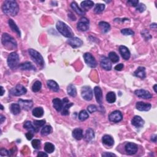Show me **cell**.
Listing matches in <instances>:
<instances>
[{
  "instance_id": "6da1fadb",
  "label": "cell",
  "mask_w": 157,
  "mask_h": 157,
  "mask_svg": "<svg viewBox=\"0 0 157 157\" xmlns=\"http://www.w3.org/2000/svg\"><path fill=\"white\" fill-rule=\"evenodd\" d=\"M2 11L4 14L11 17H14L18 14L19 7L15 1L7 0L3 4Z\"/></svg>"
},
{
  "instance_id": "7a4b0ae2",
  "label": "cell",
  "mask_w": 157,
  "mask_h": 157,
  "mask_svg": "<svg viewBox=\"0 0 157 157\" xmlns=\"http://www.w3.org/2000/svg\"><path fill=\"white\" fill-rule=\"evenodd\" d=\"M56 27L58 32L62 34L63 36L68 38H71L74 36V33L71 28L63 21H58L56 23Z\"/></svg>"
},
{
  "instance_id": "3957f363",
  "label": "cell",
  "mask_w": 157,
  "mask_h": 157,
  "mask_svg": "<svg viewBox=\"0 0 157 157\" xmlns=\"http://www.w3.org/2000/svg\"><path fill=\"white\" fill-rule=\"evenodd\" d=\"M1 42L3 46L5 47L8 50H12L17 46L16 41L14 38L7 33H3L1 38Z\"/></svg>"
},
{
  "instance_id": "277c9868",
  "label": "cell",
  "mask_w": 157,
  "mask_h": 157,
  "mask_svg": "<svg viewBox=\"0 0 157 157\" xmlns=\"http://www.w3.org/2000/svg\"><path fill=\"white\" fill-rule=\"evenodd\" d=\"M28 53L31 56L32 59L38 64L39 66L43 67L44 66V60L42 57V56L39 53V52L35 50L30 49L28 50Z\"/></svg>"
},
{
  "instance_id": "5b68a950",
  "label": "cell",
  "mask_w": 157,
  "mask_h": 157,
  "mask_svg": "<svg viewBox=\"0 0 157 157\" xmlns=\"http://www.w3.org/2000/svg\"><path fill=\"white\" fill-rule=\"evenodd\" d=\"M19 56L16 52H12L9 54L7 58V64L8 66L11 69H15L19 65Z\"/></svg>"
},
{
  "instance_id": "8992f818",
  "label": "cell",
  "mask_w": 157,
  "mask_h": 157,
  "mask_svg": "<svg viewBox=\"0 0 157 157\" xmlns=\"http://www.w3.org/2000/svg\"><path fill=\"white\" fill-rule=\"evenodd\" d=\"M82 97L86 101H91L93 98V91L89 86H84L81 89Z\"/></svg>"
},
{
  "instance_id": "52a82bcc",
  "label": "cell",
  "mask_w": 157,
  "mask_h": 157,
  "mask_svg": "<svg viewBox=\"0 0 157 157\" xmlns=\"http://www.w3.org/2000/svg\"><path fill=\"white\" fill-rule=\"evenodd\" d=\"M10 92L12 95L19 97V96L23 95L27 93V90L22 85L18 84L15 86V88H13L12 89H11Z\"/></svg>"
},
{
  "instance_id": "ba28073f",
  "label": "cell",
  "mask_w": 157,
  "mask_h": 157,
  "mask_svg": "<svg viewBox=\"0 0 157 157\" xmlns=\"http://www.w3.org/2000/svg\"><path fill=\"white\" fill-rule=\"evenodd\" d=\"M90 21L85 17H82L78 21L77 25V29L81 32H86L89 29Z\"/></svg>"
},
{
  "instance_id": "9c48e42d",
  "label": "cell",
  "mask_w": 157,
  "mask_h": 157,
  "mask_svg": "<svg viewBox=\"0 0 157 157\" xmlns=\"http://www.w3.org/2000/svg\"><path fill=\"white\" fill-rule=\"evenodd\" d=\"M85 62L90 68H95L97 66V63L94 56L90 53H85L84 55Z\"/></svg>"
},
{
  "instance_id": "30bf717a",
  "label": "cell",
  "mask_w": 157,
  "mask_h": 157,
  "mask_svg": "<svg viewBox=\"0 0 157 157\" xmlns=\"http://www.w3.org/2000/svg\"><path fill=\"white\" fill-rule=\"evenodd\" d=\"M109 119L114 123H118L123 119V115L120 111H115L111 113V114L109 115Z\"/></svg>"
},
{
  "instance_id": "8fae6325",
  "label": "cell",
  "mask_w": 157,
  "mask_h": 157,
  "mask_svg": "<svg viewBox=\"0 0 157 157\" xmlns=\"http://www.w3.org/2000/svg\"><path fill=\"white\" fill-rule=\"evenodd\" d=\"M125 149L126 153L129 155H134L136 154L138 150V146L137 144L133 142H128L126 144Z\"/></svg>"
},
{
  "instance_id": "7c38bea8",
  "label": "cell",
  "mask_w": 157,
  "mask_h": 157,
  "mask_svg": "<svg viewBox=\"0 0 157 157\" xmlns=\"http://www.w3.org/2000/svg\"><path fill=\"white\" fill-rule=\"evenodd\" d=\"M67 43L69 46H71L72 48H78L82 46L83 42L81 39L76 38V37H72L71 38H68Z\"/></svg>"
},
{
  "instance_id": "4fadbf2b",
  "label": "cell",
  "mask_w": 157,
  "mask_h": 157,
  "mask_svg": "<svg viewBox=\"0 0 157 157\" xmlns=\"http://www.w3.org/2000/svg\"><path fill=\"white\" fill-rule=\"evenodd\" d=\"M134 94L136 95L138 97L142 99H150L152 98V95L149 91L146 90H136L134 91Z\"/></svg>"
},
{
  "instance_id": "5bb4252c",
  "label": "cell",
  "mask_w": 157,
  "mask_h": 157,
  "mask_svg": "<svg viewBox=\"0 0 157 157\" xmlns=\"http://www.w3.org/2000/svg\"><path fill=\"white\" fill-rule=\"evenodd\" d=\"M18 102L20 107L25 111H28L31 109L33 106V103L32 100H23L20 99L19 100Z\"/></svg>"
},
{
  "instance_id": "9a60e30c",
  "label": "cell",
  "mask_w": 157,
  "mask_h": 157,
  "mask_svg": "<svg viewBox=\"0 0 157 157\" xmlns=\"http://www.w3.org/2000/svg\"><path fill=\"white\" fill-rule=\"evenodd\" d=\"M100 65L103 69L106 71H110L112 69V64L109 59H108L106 56H102L100 61Z\"/></svg>"
},
{
  "instance_id": "2e32d148",
  "label": "cell",
  "mask_w": 157,
  "mask_h": 157,
  "mask_svg": "<svg viewBox=\"0 0 157 157\" xmlns=\"http://www.w3.org/2000/svg\"><path fill=\"white\" fill-rule=\"evenodd\" d=\"M144 120L140 116H134L132 120V125L136 128H141L144 125Z\"/></svg>"
},
{
  "instance_id": "e0dca14e",
  "label": "cell",
  "mask_w": 157,
  "mask_h": 157,
  "mask_svg": "<svg viewBox=\"0 0 157 157\" xmlns=\"http://www.w3.org/2000/svg\"><path fill=\"white\" fill-rule=\"evenodd\" d=\"M119 52L122 58L125 60H128L131 56V54L129 49L125 46H120L119 47Z\"/></svg>"
},
{
  "instance_id": "ac0fdd59",
  "label": "cell",
  "mask_w": 157,
  "mask_h": 157,
  "mask_svg": "<svg viewBox=\"0 0 157 157\" xmlns=\"http://www.w3.org/2000/svg\"><path fill=\"white\" fill-rule=\"evenodd\" d=\"M136 107L137 109L140 111H148L150 109L152 105L150 103L139 101L136 103Z\"/></svg>"
},
{
  "instance_id": "d6986e66",
  "label": "cell",
  "mask_w": 157,
  "mask_h": 157,
  "mask_svg": "<svg viewBox=\"0 0 157 157\" xmlns=\"http://www.w3.org/2000/svg\"><path fill=\"white\" fill-rule=\"evenodd\" d=\"M94 93L97 103L99 104H101L103 103V93L100 87H95L94 89Z\"/></svg>"
},
{
  "instance_id": "ffe728a7",
  "label": "cell",
  "mask_w": 157,
  "mask_h": 157,
  "mask_svg": "<svg viewBox=\"0 0 157 157\" xmlns=\"http://www.w3.org/2000/svg\"><path fill=\"white\" fill-rule=\"evenodd\" d=\"M19 68L21 70H25V71H34L36 70V68L34 65L30 62H27L25 63H21L19 66Z\"/></svg>"
},
{
  "instance_id": "44dd1931",
  "label": "cell",
  "mask_w": 157,
  "mask_h": 157,
  "mask_svg": "<svg viewBox=\"0 0 157 157\" xmlns=\"http://www.w3.org/2000/svg\"><path fill=\"white\" fill-rule=\"evenodd\" d=\"M94 6V3L92 1H90V0H87V1H82L81 4V6L82 9L85 11H88L90 9L92 8Z\"/></svg>"
},
{
  "instance_id": "7402d4cb",
  "label": "cell",
  "mask_w": 157,
  "mask_h": 157,
  "mask_svg": "<svg viewBox=\"0 0 157 157\" xmlns=\"http://www.w3.org/2000/svg\"><path fill=\"white\" fill-rule=\"evenodd\" d=\"M53 106L57 112H61L63 107V103L60 99L56 98L53 99Z\"/></svg>"
},
{
  "instance_id": "603a6c76",
  "label": "cell",
  "mask_w": 157,
  "mask_h": 157,
  "mask_svg": "<svg viewBox=\"0 0 157 157\" xmlns=\"http://www.w3.org/2000/svg\"><path fill=\"white\" fill-rule=\"evenodd\" d=\"M134 76L137 77L141 78L142 79L146 78V68L144 67H139L136 71L134 72Z\"/></svg>"
},
{
  "instance_id": "cb8c5ba5",
  "label": "cell",
  "mask_w": 157,
  "mask_h": 157,
  "mask_svg": "<svg viewBox=\"0 0 157 157\" xmlns=\"http://www.w3.org/2000/svg\"><path fill=\"white\" fill-rule=\"evenodd\" d=\"M102 142L107 146L112 147L114 144V140L110 135H104V136L102 138Z\"/></svg>"
},
{
  "instance_id": "d4e9b609",
  "label": "cell",
  "mask_w": 157,
  "mask_h": 157,
  "mask_svg": "<svg viewBox=\"0 0 157 157\" xmlns=\"http://www.w3.org/2000/svg\"><path fill=\"white\" fill-rule=\"evenodd\" d=\"M8 23H9V25L11 29L12 30V31L13 32L15 33L17 35H18L19 37H20L21 36V32L20 31V29L18 27H17V25L14 22V20H13L12 19H9Z\"/></svg>"
},
{
  "instance_id": "484cf974",
  "label": "cell",
  "mask_w": 157,
  "mask_h": 157,
  "mask_svg": "<svg viewBox=\"0 0 157 157\" xmlns=\"http://www.w3.org/2000/svg\"><path fill=\"white\" fill-rule=\"evenodd\" d=\"M47 85L48 88L50 89L51 90L55 91V92H57V91H58L60 90L58 84L53 80L47 81Z\"/></svg>"
},
{
  "instance_id": "4316f807",
  "label": "cell",
  "mask_w": 157,
  "mask_h": 157,
  "mask_svg": "<svg viewBox=\"0 0 157 157\" xmlns=\"http://www.w3.org/2000/svg\"><path fill=\"white\" fill-rule=\"evenodd\" d=\"M72 136L74 138L76 139V140H81L83 137H84L83 130L81 128L74 129L72 132Z\"/></svg>"
},
{
  "instance_id": "83f0119b",
  "label": "cell",
  "mask_w": 157,
  "mask_h": 157,
  "mask_svg": "<svg viewBox=\"0 0 157 157\" xmlns=\"http://www.w3.org/2000/svg\"><path fill=\"white\" fill-rule=\"evenodd\" d=\"M71 7L72 9V10L76 12V14H77L78 15H84L85 14V12L83 11L81 8L78 7V4L75 1L72 2V3L71 4Z\"/></svg>"
},
{
  "instance_id": "f1b7e54d",
  "label": "cell",
  "mask_w": 157,
  "mask_h": 157,
  "mask_svg": "<svg viewBox=\"0 0 157 157\" xmlns=\"http://www.w3.org/2000/svg\"><path fill=\"white\" fill-rule=\"evenodd\" d=\"M84 138L85 140L87 142H89V141H91L95 138L94 131L91 128L87 129Z\"/></svg>"
},
{
  "instance_id": "f546056e",
  "label": "cell",
  "mask_w": 157,
  "mask_h": 157,
  "mask_svg": "<svg viewBox=\"0 0 157 157\" xmlns=\"http://www.w3.org/2000/svg\"><path fill=\"white\" fill-rule=\"evenodd\" d=\"M99 27L103 33H106L108 32H109V30L111 29V26L109 23L103 21H100L99 23Z\"/></svg>"
},
{
  "instance_id": "4dcf8cb0",
  "label": "cell",
  "mask_w": 157,
  "mask_h": 157,
  "mask_svg": "<svg viewBox=\"0 0 157 157\" xmlns=\"http://www.w3.org/2000/svg\"><path fill=\"white\" fill-rule=\"evenodd\" d=\"M10 110L11 112L14 115H17L19 114L21 111V107L19 104L13 103L10 106Z\"/></svg>"
},
{
  "instance_id": "1f68e13d",
  "label": "cell",
  "mask_w": 157,
  "mask_h": 157,
  "mask_svg": "<svg viewBox=\"0 0 157 157\" xmlns=\"http://www.w3.org/2000/svg\"><path fill=\"white\" fill-rule=\"evenodd\" d=\"M44 109L41 107L34 108L32 112L33 115L37 118H40L42 117L44 115Z\"/></svg>"
},
{
  "instance_id": "d6a6232c",
  "label": "cell",
  "mask_w": 157,
  "mask_h": 157,
  "mask_svg": "<svg viewBox=\"0 0 157 157\" xmlns=\"http://www.w3.org/2000/svg\"><path fill=\"white\" fill-rule=\"evenodd\" d=\"M68 93L69 96H71L72 97H76L77 95V90L76 87L73 84L69 85L67 89Z\"/></svg>"
},
{
  "instance_id": "836d02e7",
  "label": "cell",
  "mask_w": 157,
  "mask_h": 157,
  "mask_svg": "<svg viewBox=\"0 0 157 157\" xmlns=\"http://www.w3.org/2000/svg\"><path fill=\"white\" fill-rule=\"evenodd\" d=\"M106 100L109 103H114L116 101V95L114 92L110 91L106 95Z\"/></svg>"
},
{
  "instance_id": "e575fe53",
  "label": "cell",
  "mask_w": 157,
  "mask_h": 157,
  "mask_svg": "<svg viewBox=\"0 0 157 157\" xmlns=\"http://www.w3.org/2000/svg\"><path fill=\"white\" fill-rule=\"evenodd\" d=\"M23 127L26 129L28 130L29 132H32L33 133L37 132V131H36L35 127H34V125H33L32 122L30 121H27L25 122L24 125H23Z\"/></svg>"
},
{
  "instance_id": "d590c367",
  "label": "cell",
  "mask_w": 157,
  "mask_h": 157,
  "mask_svg": "<svg viewBox=\"0 0 157 157\" xmlns=\"http://www.w3.org/2000/svg\"><path fill=\"white\" fill-rule=\"evenodd\" d=\"M44 150L48 154H52L55 150V146L50 142H46L44 145Z\"/></svg>"
},
{
  "instance_id": "8d00e7d4",
  "label": "cell",
  "mask_w": 157,
  "mask_h": 157,
  "mask_svg": "<svg viewBox=\"0 0 157 157\" xmlns=\"http://www.w3.org/2000/svg\"><path fill=\"white\" fill-rule=\"evenodd\" d=\"M73 105L72 103H66L63 104V107L62 111V115H69V109Z\"/></svg>"
},
{
  "instance_id": "74e56055",
  "label": "cell",
  "mask_w": 157,
  "mask_h": 157,
  "mask_svg": "<svg viewBox=\"0 0 157 157\" xmlns=\"http://www.w3.org/2000/svg\"><path fill=\"white\" fill-rule=\"evenodd\" d=\"M52 127L50 125H46L45 126H44V127L42 128L41 131V134L42 136H47V135H49V134L51 133L52 132Z\"/></svg>"
},
{
  "instance_id": "f35d334b",
  "label": "cell",
  "mask_w": 157,
  "mask_h": 157,
  "mask_svg": "<svg viewBox=\"0 0 157 157\" xmlns=\"http://www.w3.org/2000/svg\"><path fill=\"white\" fill-rule=\"evenodd\" d=\"M109 59L112 63H117L119 61V56L114 52H111L109 54Z\"/></svg>"
},
{
  "instance_id": "ab89813d",
  "label": "cell",
  "mask_w": 157,
  "mask_h": 157,
  "mask_svg": "<svg viewBox=\"0 0 157 157\" xmlns=\"http://www.w3.org/2000/svg\"><path fill=\"white\" fill-rule=\"evenodd\" d=\"M104 9H105V5L104 4L99 3L96 4L95 7L94 9V11L97 14H100V13H101L104 10Z\"/></svg>"
},
{
  "instance_id": "60d3db41",
  "label": "cell",
  "mask_w": 157,
  "mask_h": 157,
  "mask_svg": "<svg viewBox=\"0 0 157 157\" xmlns=\"http://www.w3.org/2000/svg\"><path fill=\"white\" fill-rule=\"evenodd\" d=\"M42 84L40 81H37L34 83L32 86V91L33 92H38V91L41 89Z\"/></svg>"
},
{
  "instance_id": "b9f144b4",
  "label": "cell",
  "mask_w": 157,
  "mask_h": 157,
  "mask_svg": "<svg viewBox=\"0 0 157 157\" xmlns=\"http://www.w3.org/2000/svg\"><path fill=\"white\" fill-rule=\"evenodd\" d=\"M46 124L45 120H34L33 122V125L35 127L36 131L38 132L39 128L42 127V126Z\"/></svg>"
},
{
  "instance_id": "7bdbcfd3",
  "label": "cell",
  "mask_w": 157,
  "mask_h": 157,
  "mask_svg": "<svg viewBox=\"0 0 157 157\" xmlns=\"http://www.w3.org/2000/svg\"><path fill=\"white\" fill-rule=\"evenodd\" d=\"M89 115L88 112L85 110L81 111L79 114H78V119H79L81 121H85L87 119H89Z\"/></svg>"
},
{
  "instance_id": "ee69618b",
  "label": "cell",
  "mask_w": 157,
  "mask_h": 157,
  "mask_svg": "<svg viewBox=\"0 0 157 157\" xmlns=\"http://www.w3.org/2000/svg\"><path fill=\"white\" fill-rule=\"evenodd\" d=\"M121 33L125 36H132L134 35V32L130 28H124L121 30Z\"/></svg>"
},
{
  "instance_id": "f6af8a7d",
  "label": "cell",
  "mask_w": 157,
  "mask_h": 157,
  "mask_svg": "<svg viewBox=\"0 0 157 157\" xmlns=\"http://www.w3.org/2000/svg\"><path fill=\"white\" fill-rule=\"evenodd\" d=\"M32 145L34 149H39L41 148V142L39 139H34L32 142Z\"/></svg>"
},
{
  "instance_id": "bcb514c9",
  "label": "cell",
  "mask_w": 157,
  "mask_h": 157,
  "mask_svg": "<svg viewBox=\"0 0 157 157\" xmlns=\"http://www.w3.org/2000/svg\"><path fill=\"white\" fill-rule=\"evenodd\" d=\"M141 34H142V36L146 40H149V39L152 38L151 34L149 33V31H147V30H143V31L141 32Z\"/></svg>"
},
{
  "instance_id": "7dc6e473",
  "label": "cell",
  "mask_w": 157,
  "mask_h": 157,
  "mask_svg": "<svg viewBox=\"0 0 157 157\" xmlns=\"http://www.w3.org/2000/svg\"><path fill=\"white\" fill-rule=\"evenodd\" d=\"M136 11H139V12H143L146 10V7L144 4L142 3H141V4H138V5L136 7Z\"/></svg>"
},
{
  "instance_id": "c3c4849f",
  "label": "cell",
  "mask_w": 157,
  "mask_h": 157,
  "mask_svg": "<svg viewBox=\"0 0 157 157\" xmlns=\"http://www.w3.org/2000/svg\"><path fill=\"white\" fill-rule=\"evenodd\" d=\"M87 110H88L89 113H92L95 112L97 111V107L95 105H93V104H91V105H89L88 107H87Z\"/></svg>"
},
{
  "instance_id": "681fc988",
  "label": "cell",
  "mask_w": 157,
  "mask_h": 157,
  "mask_svg": "<svg viewBox=\"0 0 157 157\" xmlns=\"http://www.w3.org/2000/svg\"><path fill=\"white\" fill-rule=\"evenodd\" d=\"M127 4L131 6L136 7L139 4V1L138 0H129L127 1Z\"/></svg>"
},
{
  "instance_id": "f907efd6",
  "label": "cell",
  "mask_w": 157,
  "mask_h": 157,
  "mask_svg": "<svg viewBox=\"0 0 157 157\" xmlns=\"http://www.w3.org/2000/svg\"><path fill=\"white\" fill-rule=\"evenodd\" d=\"M0 155H1V156H10V152L8 151L7 150L5 149H1L0 150Z\"/></svg>"
},
{
  "instance_id": "816d5d0a",
  "label": "cell",
  "mask_w": 157,
  "mask_h": 157,
  "mask_svg": "<svg viewBox=\"0 0 157 157\" xmlns=\"http://www.w3.org/2000/svg\"><path fill=\"white\" fill-rule=\"evenodd\" d=\"M123 68H124V65H123V64L120 63V64H119L116 65V66H115V68H114V69H115L116 71H120L122 70V69H123Z\"/></svg>"
},
{
  "instance_id": "f5cc1de1",
  "label": "cell",
  "mask_w": 157,
  "mask_h": 157,
  "mask_svg": "<svg viewBox=\"0 0 157 157\" xmlns=\"http://www.w3.org/2000/svg\"><path fill=\"white\" fill-rule=\"evenodd\" d=\"M33 133L32 132H28L27 133H26L25 136H26V138H27V139H28V140H32V138H33Z\"/></svg>"
},
{
  "instance_id": "db71d44e",
  "label": "cell",
  "mask_w": 157,
  "mask_h": 157,
  "mask_svg": "<svg viewBox=\"0 0 157 157\" xmlns=\"http://www.w3.org/2000/svg\"><path fill=\"white\" fill-rule=\"evenodd\" d=\"M103 156H116V155L112 153H108V152H104L102 154Z\"/></svg>"
},
{
  "instance_id": "11a10c76",
  "label": "cell",
  "mask_w": 157,
  "mask_h": 157,
  "mask_svg": "<svg viewBox=\"0 0 157 157\" xmlns=\"http://www.w3.org/2000/svg\"><path fill=\"white\" fill-rule=\"evenodd\" d=\"M37 156H39V157H44V156L47 157L48 155L47 154L44 153V152H38Z\"/></svg>"
},
{
  "instance_id": "9f6ffc18",
  "label": "cell",
  "mask_w": 157,
  "mask_h": 157,
  "mask_svg": "<svg viewBox=\"0 0 157 157\" xmlns=\"http://www.w3.org/2000/svg\"><path fill=\"white\" fill-rule=\"evenodd\" d=\"M0 119H1V123H3L4 122V121L6 120V117L4 116H3V115H0Z\"/></svg>"
},
{
  "instance_id": "6f0895ef",
  "label": "cell",
  "mask_w": 157,
  "mask_h": 157,
  "mask_svg": "<svg viewBox=\"0 0 157 157\" xmlns=\"http://www.w3.org/2000/svg\"><path fill=\"white\" fill-rule=\"evenodd\" d=\"M150 28H152V29H154V30H156V23H154L150 25Z\"/></svg>"
},
{
  "instance_id": "680465c9",
  "label": "cell",
  "mask_w": 157,
  "mask_h": 157,
  "mask_svg": "<svg viewBox=\"0 0 157 157\" xmlns=\"http://www.w3.org/2000/svg\"><path fill=\"white\" fill-rule=\"evenodd\" d=\"M151 140H152V141H154V142H156V136L155 134L154 135V136H152Z\"/></svg>"
},
{
  "instance_id": "91938a15",
  "label": "cell",
  "mask_w": 157,
  "mask_h": 157,
  "mask_svg": "<svg viewBox=\"0 0 157 157\" xmlns=\"http://www.w3.org/2000/svg\"><path fill=\"white\" fill-rule=\"evenodd\" d=\"M1 96H3L4 93V92H5V91L4 90V89H3V87L1 86Z\"/></svg>"
},
{
  "instance_id": "94428289",
  "label": "cell",
  "mask_w": 157,
  "mask_h": 157,
  "mask_svg": "<svg viewBox=\"0 0 157 157\" xmlns=\"http://www.w3.org/2000/svg\"><path fill=\"white\" fill-rule=\"evenodd\" d=\"M156 84H155L154 86V91H155V93H156L157 92V91H156Z\"/></svg>"
},
{
  "instance_id": "6125c7cd",
  "label": "cell",
  "mask_w": 157,
  "mask_h": 157,
  "mask_svg": "<svg viewBox=\"0 0 157 157\" xmlns=\"http://www.w3.org/2000/svg\"><path fill=\"white\" fill-rule=\"evenodd\" d=\"M1 110H3V105H1Z\"/></svg>"
}]
</instances>
